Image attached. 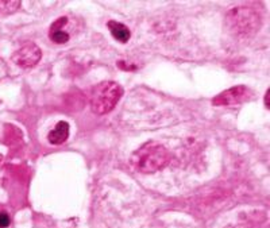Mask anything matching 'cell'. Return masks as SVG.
Here are the masks:
<instances>
[{
  "label": "cell",
  "mask_w": 270,
  "mask_h": 228,
  "mask_svg": "<svg viewBox=\"0 0 270 228\" xmlns=\"http://www.w3.org/2000/svg\"><path fill=\"white\" fill-rule=\"evenodd\" d=\"M41 58H42V50L38 48L35 43H26L25 46L18 49L15 53L12 54L14 64L23 69L35 66L41 61Z\"/></svg>",
  "instance_id": "obj_5"
},
{
  "label": "cell",
  "mask_w": 270,
  "mask_h": 228,
  "mask_svg": "<svg viewBox=\"0 0 270 228\" xmlns=\"http://www.w3.org/2000/svg\"><path fill=\"white\" fill-rule=\"evenodd\" d=\"M250 97H253V92L247 86L237 85V86H233V88L215 96L212 100V104L216 107L235 106V104H240V103L250 100Z\"/></svg>",
  "instance_id": "obj_4"
},
{
  "label": "cell",
  "mask_w": 270,
  "mask_h": 228,
  "mask_svg": "<svg viewBox=\"0 0 270 228\" xmlns=\"http://www.w3.org/2000/svg\"><path fill=\"white\" fill-rule=\"evenodd\" d=\"M124 90L115 81H103L92 89L90 110L96 115H106L117 107Z\"/></svg>",
  "instance_id": "obj_3"
},
{
  "label": "cell",
  "mask_w": 270,
  "mask_h": 228,
  "mask_svg": "<svg viewBox=\"0 0 270 228\" xmlns=\"http://www.w3.org/2000/svg\"><path fill=\"white\" fill-rule=\"evenodd\" d=\"M66 23H68V18H66V16H62V18L57 19V21L52 25L50 31H49V35H50V39H52L54 43L62 45V43H66L69 41V34L62 30V28L66 26Z\"/></svg>",
  "instance_id": "obj_6"
},
{
  "label": "cell",
  "mask_w": 270,
  "mask_h": 228,
  "mask_svg": "<svg viewBox=\"0 0 270 228\" xmlns=\"http://www.w3.org/2000/svg\"><path fill=\"white\" fill-rule=\"evenodd\" d=\"M172 155L165 146L149 142L135 151L130 158L133 168L143 174L157 173L169 165Z\"/></svg>",
  "instance_id": "obj_1"
},
{
  "label": "cell",
  "mask_w": 270,
  "mask_h": 228,
  "mask_svg": "<svg viewBox=\"0 0 270 228\" xmlns=\"http://www.w3.org/2000/svg\"><path fill=\"white\" fill-rule=\"evenodd\" d=\"M107 27H108V30L111 31L112 37L115 38L117 41H119V42H128V39L131 37L130 28H128L126 25H123V23H119V22L117 21H110L107 23Z\"/></svg>",
  "instance_id": "obj_8"
},
{
  "label": "cell",
  "mask_w": 270,
  "mask_h": 228,
  "mask_svg": "<svg viewBox=\"0 0 270 228\" xmlns=\"http://www.w3.org/2000/svg\"><path fill=\"white\" fill-rule=\"evenodd\" d=\"M69 138V124L64 120L59 122L54 128L49 133L48 141L52 144H62Z\"/></svg>",
  "instance_id": "obj_7"
},
{
  "label": "cell",
  "mask_w": 270,
  "mask_h": 228,
  "mask_svg": "<svg viewBox=\"0 0 270 228\" xmlns=\"http://www.w3.org/2000/svg\"><path fill=\"white\" fill-rule=\"evenodd\" d=\"M226 26L231 35L247 39L258 32L262 26V18L251 7H235L226 15Z\"/></svg>",
  "instance_id": "obj_2"
},
{
  "label": "cell",
  "mask_w": 270,
  "mask_h": 228,
  "mask_svg": "<svg viewBox=\"0 0 270 228\" xmlns=\"http://www.w3.org/2000/svg\"><path fill=\"white\" fill-rule=\"evenodd\" d=\"M10 216L5 212H0V228H7L10 226Z\"/></svg>",
  "instance_id": "obj_10"
},
{
  "label": "cell",
  "mask_w": 270,
  "mask_h": 228,
  "mask_svg": "<svg viewBox=\"0 0 270 228\" xmlns=\"http://www.w3.org/2000/svg\"><path fill=\"white\" fill-rule=\"evenodd\" d=\"M21 7V1H0L1 14H14Z\"/></svg>",
  "instance_id": "obj_9"
},
{
  "label": "cell",
  "mask_w": 270,
  "mask_h": 228,
  "mask_svg": "<svg viewBox=\"0 0 270 228\" xmlns=\"http://www.w3.org/2000/svg\"><path fill=\"white\" fill-rule=\"evenodd\" d=\"M265 103H266V108L269 110L270 108V90H266V96H265Z\"/></svg>",
  "instance_id": "obj_11"
}]
</instances>
